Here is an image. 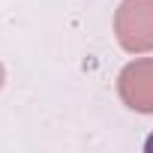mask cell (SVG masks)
<instances>
[{"label": "cell", "instance_id": "cell-1", "mask_svg": "<svg viewBox=\"0 0 153 153\" xmlns=\"http://www.w3.org/2000/svg\"><path fill=\"white\" fill-rule=\"evenodd\" d=\"M117 36L129 51L153 48V0H123L117 12Z\"/></svg>", "mask_w": 153, "mask_h": 153}, {"label": "cell", "instance_id": "cell-2", "mask_svg": "<svg viewBox=\"0 0 153 153\" xmlns=\"http://www.w3.org/2000/svg\"><path fill=\"white\" fill-rule=\"evenodd\" d=\"M120 96L129 108L153 114V60H138L120 72Z\"/></svg>", "mask_w": 153, "mask_h": 153}, {"label": "cell", "instance_id": "cell-3", "mask_svg": "<svg viewBox=\"0 0 153 153\" xmlns=\"http://www.w3.org/2000/svg\"><path fill=\"white\" fill-rule=\"evenodd\" d=\"M144 150H147V153H153V132H150V138L144 141Z\"/></svg>", "mask_w": 153, "mask_h": 153}]
</instances>
